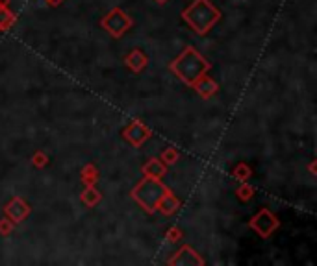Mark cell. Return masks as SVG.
Instances as JSON below:
<instances>
[{
  "label": "cell",
  "mask_w": 317,
  "mask_h": 266,
  "mask_svg": "<svg viewBox=\"0 0 317 266\" xmlns=\"http://www.w3.org/2000/svg\"><path fill=\"white\" fill-rule=\"evenodd\" d=\"M169 187H167L160 178H149V176H143V179H139V183L136 185L130 192L134 202L139 205V207L149 214L156 213V207L160 200L169 192Z\"/></svg>",
  "instance_id": "cell-3"
},
{
  "label": "cell",
  "mask_w": 317,
  "mask_h": 266,
  "mask_svg": "<svg viewBox=\"0 0 317 266\" xmlns=\"http://www.w3.org/2000/svg\"><path fill=\"white\" fill-rule=\"evenodd\" d=\"M308 170H310V174H312V176H315V174H317V163H315V161H312V163H310Z\"/></svg>",
  "instance_id": "cell-22"
},
{
  "label": "cell",
  "mask_w": 317,
  "mask_h": 266,
  "mask_svg": "<svg viewBox=\"0 0 317 266\" xmlns=\"http://www.w3.org/2000/svg\"><path fill=\"white\" fill-rule=\"evenodd\" d=\"M30 205L26 203L25 198L20 196H13L10 202L4 205V216H8L13 224H20L23 220H26L30 214Z\"/></svg>",
  "instance_id": "cell-7"
},
{
  "label": "cell",
  "mask_w": 317,
  "mask_h": 266,
  "mask_svg": "<svg viewBox=\"0 0 317 266\" xmlns=\"http://www.w3.org/2000/svg\"><path fill=\"white\" fill-rule=\"evenodd\" d=\"M232 176L234 179H238L239 183H243V181H249L250 176H252V168H250L247 163H238L232 170Z\"/></svg>",
  "instance_id": "cell-16"
},
{
  "label": "cell",
  "mask_w": 317,
  "mask_h": 266,
  "mask_svg": "<svg viewBox=\"0 0 317 266\" xmlns=\"http://www.w3.org/2000/svg\"><path fill=\"white\" fill-rule=\"evenodd\" d=\"M80 178H82V181L86 183V187H95L98 178H100V174H98L97 166L93 165V163H88V165L80 170Z\"/></svg>",
  "instance_id": "cell-14"
},
{
  "label": "cell",
  "mask_w": 317,
  "mask_h": 266,
  "mask_svg": "<svg viewBox=\"0 0 317 266\" xmlns=\"http://www.w3.org/2000/svg\"><path fill=\"white\" fill-rule=\"evenodd\" d=\"M154 2H156V4H160V6H163V4H167L169 0H154Z\"/></svg>",
  "instance_id": "cell-25"
},
{
  "label": "cell",
  "mask_w": 317,
  "mask_h": 266,
  "mask_svg": "<svg viewBox=\"0 0 317 266\" xmlns=\"http://www.w3.org/2000/svg\"><path fill=\"white\" fill-rule=\"evenodd\" d=\"M45 2H47V4H50V6H59L61 2H64V0H45Z\"/></svg>",
  "instance_id": "cell-23"
},
{
  "label": "cell",
  "mask_w": 317,
  "mask_h": 266,
  "mask_svg": "<svg viewBox=\"0 0 317 266\" xmlns=\"http://www.w3.org/2000/svg\"><path fill=\"white\" fill-rule=\"evenodd\" d=\"M124 65H126L132 72L139 74V72H143L146 68V65H149V58H146V54L143 52L141 49H134L132 52L124 58Z\"/></svg>",
  "instance_id": "cell-10"
},
{
  "label": "cell",
  "mask_w": 317,
  "mask_h": 266,
  "mask_svg": "<svg viewBox=\"0 0 317 266\" xmlns=\"http://www.w3.org/2000/svg\"><path fill=\"white\" fill-rule=\"evenodd\" d=\"M167 262L171 266H204L206 264V261L199 255V252H195V250L191 246H187V244H184Z\"/></svg>",
  "instance_id": "cell-8"
},
{
  "label": "cell",
  "mask_w": 317,
  "mask_h": 266,
  "mask_svg": "<svg viewBox=\"0 0 317 266\" xmlns=\"http://www.w3.org/2000/svg\"><path fill=\"white\" fill-rule=\"evenodd\" d=\"M13 229H15V224L11 222L8 216H4L2 220H0V235H2V237H8V235H11V233H13Z\"/></svg>",
  "instance_id": "cell-20"
},
{
  "label": "cell",
  "mask_w": 317,
  "mask_h": 266,
  "mask_svg": "<svg viewBox=\"0 0 317 266\" xmlns=\"http://www.w3.org/2000/svg\"><path fill=\"white\" fill-rule=\"evenodd\" d=\"M80 200H82V203L86 207L93 209L95 205H98V203L102 202V194L98 192L97 185H95V187H86L83 192L80 194Z\"/></svg>",
  "instance_id": "cell-13"
},
{
  "label": "cell",
  "mask_w": 317,
  "mask_h": 266,
  "mask_svg": "<svg viewBox=\"0 0 317 266\" xmlns=\"http://www.w3.org/2000/svg\"><path fill=\"white\" fill-rule=\"evenodd\" d=\"M165 238L169 242H180L182 238H184V233H182L180 228H176V226H173L169 231L165 233Z\"/></svg>",
  "instance_id": "cell-21"
},
{
  "label": "cell",
  "mask_w": 317,
  "mask_h": 266,
  "mask_svg": "<svg viewBox=\"0 0 317 266\" xmlns=\"http://www.w3.org/2000/svg\"><path fill=\"white\" fill-rule=\"evenodd\" d=\"M163 163H165L167 166H171V165H175L176 161L180 159V152L176 150L175 146H169V148H165V150L161 152V157H160Z\"/></svg>",
  "instance_id": "cell-17"
},
{
  "label": "cell",
  "mask_w": 317,
  "mask_h": 266,
  "mask_svg": "<svg viewBox=\"0 0 317 266\" xmlns=\"http://www.w3.org/2000/svg\"><path fill=\"white\" fill-rule=\"evenodd\" d=\"M17 22V15L10 10V6H0V32H8Z\"/></svg>",
  "instance_id": "cell-15"
},
{
  "label": "cell",
  "mask_w": 317,
  "mask_h": 266,
  "mask_svg": "<svg viewBox=\"0 0 317 266\" xmlns=\"http://www.w3.org/2000/svg\"><path fill=\"white\" fill-rule=\"evenodd\" d=\"M141 172H143V176H149V178L161 179L167 174V165L161 159H158V157H152V159H149L145 165H143Z\"/></svg>",
  "instance_id": "cell-11"
},
{
  "label": "cell",
  "mask_w": 317,
  "mask_h": 266,
  "mask_svg": "<svg viewBox=\"0 0 317 266\" xmlns=\"http://www.w3.org/2000/svg\"><path fill=\"white\" fill-rule=\"evenodd\" d=\"M182 19L197 35H206L221 20V11L210 0H193L182 11Z\"/></svg>",
  "instance_id": "cell-2"
},
{
  "label": "cell",
  "mask_w": 317,
  "mask_h": 266,
  "mask_svg": "<svg viewBox=\"0 0 317 266\" xmlns=\"http://www.w3.org/2000/svg\"><path fill=\"white\" fill-rule=\"evenodd\" d=\"M236 194H238V198L241 200V202H249V200H252V196H254V187L247 183V181H243L241 187L236 190Z\"/></svg>",
  "instance_id": "cell-18"
},
{
  "label": "cell",
  "mask_w": 317,
  "mask_h": 266,
  "mask_svg": "<svg viewBox=\"0 0 317 266\" xmlns=\"http://www.w3.org/2000/svg\"><path fill=\"white\" fill-rule=\"evenodd\" d=\"M191 89L199 94L200 98H204V100H208V98H212L215 94V92L219 91V85H217V82H215L214 78L206 76V74H202V76L197 80V82H193V85H191Z\"/></svg>",
  "instance_id": "cell-9"
},
{
  "label": "cell",
  "mask_w": 317,
  "mask_h": 266,
  "mask_svg": "<svg viewBox=\"0 0 317 266\" xmlns=\"http://www.w3.org/2000/svg\"><path fill=\"white\" fill-rule=\"evenodd\" d=\"M180 209V200L176 198L175 194L169 190V192L163 196V198L160 200V203H158L156 211H160L161 214H165V216H173V214L176 213Z\"/></svg>",
  "instance_id": "cell-12"
},
{
  "label": "cell",
  "mask_w": 317,
  "mask_h": 266,
  "mask_svg": "<svg viewBox=\"0 0 317 266\" xmlns=\"http://www.w3.org/2000/svg\"><path fill=\"white\" fill-rule=\"evenodd\" d=\"M100 26H102L113 39H121L122 35L126 34L128 30L134 26V20H132V17H130L126 11H122L121 8H113L110 13H106L102 17Z\"/></svg>",
  "instance_id": "cell-4"
},
{
  "label": "cell",
  "mask_w": 317,
  "mask_h": 266,
  "mask_svg": "<svg viewBox=\"0 0 317 266\" xmlns=\"http://www.w3.org/2000/svg\"><path fill=\"white\" fill-rule=\"evenodd\" d=\"M152 137V130L145 126L141 120H132L124 130H122V139L126 140L128 144H132L134 148H139Z\"/></svg>",
  "instance_id": "cell-6"
},
{
  "label": "cell",
  "mask_w": 317,
  "mask_h": 266,
  "mask_svg": "<svg viewBox=\"0 0 317 266\" xmlns=\"http://www.w3.org/2000/svg\"><path fill=\"white\" fill-rule=\"evenodd\" d=\"M32 165H34L35 168H45V166L49 165V155L45 154V152H35V154L32 155Z\"/></svg>",
  "instance_id": "cell-19"
},
{
  "label": "cell",
  "mask_w": 317,
  "mask_h": 266,
  "mask_svg": "<svg viewBox=\"0 0 317 266\" xmlns=\"http://www.w3.org/2000/svg\"><path fill=\"white\" fill-rule=\"evenodd\" d=\"M0 6H4V8L6 6H10V0H0Z\"/></svg>",
  "instance_id": "cell-24"
},
{
  "label": "cell",
  "mask_w": 317,
  "mask_h": 266,
  "mask_svg": "<svg viewBox=\"0 0 317 266\" xmlns=\"http://www.w3.org/2000/svg\"><path fill=\"white\" fill-rule=\"evenodd\" d=\"M212 68V63L197 52L193 46L184 49V52L178 56L176 59H173L169 63V70L175 74L180 82H184L185 85H193V82H197L202 74H206Z\"/></svg>",
  "instance_id": "cell-1"
},
{
  "label": "cell",
  "mask_w": 317,
  "mask_h": 266,
  "mask_svg": "<svg viewBox=\"0 0 317 266\" xmlns=\"http://www.w3.org/2000/svg\"><path fill=\"white\" fill-rule=\"evenodd\" d=\"M249 228L252 229L260 238H269L278 228H280V222H278V218L274 216L269 209H260L258 213L249 220Z\"/></svg>",
  "instance_id": "cell-5"
}]
</instances>
